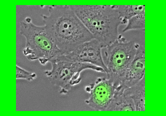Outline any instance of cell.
<instances>
[{"label": "cell", "mask_w": 166, "mask_h": 116, "mask_svg": "<svg viewBox=\"0 0 166 116\" xmlns=\"http://www.w3.org/2000/svg\"><path fill=\"white\" fill-rule=\"evenodd\" d=\"M48 15H41L44 26L64 54L93 39L70 5H51Z\"/></svg>", "instance_id": "1"}, {"label": "cell", "mask_w": 166, "mask_h": 116, "mask_svg": "<svg viewBox=\"0 0 166 116\" xmlns=\"http://www.w3.org/2000/svg\"><path fill=\"white\" fill-rule=\"evenodd\" d=\"M74 13L102 49L118 38L122 20L116 5H70Z\"/></svg>", "instance_id": "2"}, {"label": "cell", "mask_w": 166, "mask_h": 116, "mask_svg": "<svg viewBox=\"0 0 166 116\" xmlns=\"http://www.w3.org/2000/svg\"><path fill=\"white\" fill-rule=\"evenodd\" d=\"M19 33L26 40L23 54L30 61L38 60L44 65L52 59L64 54L44 26L34 24L30 17H26L20 22Z\"/></svg>", "instance_id": "3"}, {"label": "cell", "mask_w": 166, "mask_h": 116, "mask_svg": "<svg viewBox=\"0 0 166 116\" xmlns=\"http://www.w3.org/2000/svg\"><path fill=\"white\" fill-rule=\"evenodd\" d=\"M140 45L134 40H127L120 34L114 42L102 49L103 59L107 69L106 77L116 88L120 86Z\"/></svg>", "instance_id": "4"}, {"label": "cell", "mask_w": 166, "mask_h": 116, "mask_svg": "<svg viewBox=\"0 0 166 116\" xmlns=\"http://www.w3.org/2000/svg\"><path fill=\"white\" fill-rule=\"evenodd\" d=\"M51 69L44 71L50 82L59 88L60 94L67 93L72 87L79 84L80 73L86 69L105 73L102 68L93 65L72 61L65 54L55 57L49 61Z\"/></svg>", "instance_id": "5"}, {"label": "cell", "mask_w": 166, "mask_h": 116, "mask_svg": "<svg viewBox=\"0 0 166 116\" xmlns=\"http://www.w3.org/2000/svg\"><path fill=\"white\" fill-rule=\"evenodd\" d=\"M85 89L89 94L85 103L96 111H107L116 88L107 78H97L93 83L86 86Z\"/></svg>", "instance_id": "6"}, {"label": "cell", "mask_w": 166, "mask_h": 116, "mask_svg": "<svg viewBox=\"0 0 166 116\" xmlns=\"http://www.w3.org/2000/svg\"><path fill=\"white\" fill-rule=\"evenodd\" d=\"M102 49L100 43L92 39L82 43L72 51L65 55L72 61L89 63L102 68L106 73L107 69L103 59Z\"/></svg>", "instance_id": "7"}, {"label": "cell", "mask_w": 166, "mask_h": 116, "mask_svg": "<svg viewBox=\"0 0 166 116\" xmlns=\"http://www.w3.org/2000/svg\"><path fill=\"white\" fill-rule=\"evenodd\" d=\"M145 76V49L140 45L135 56L127 70L120 86L117 89L130 87L140 81Z\"/></svg>", "instance_id": "8"}, {"label": "cell", "mask_w": 166, "mask_h": 116, "mask_svg": "<svg viewBox=\"0 0 166 116\" xmlns=\"http://www.w3.org/2000/svg\"><path fill=\"white\" fill-rule=\"evenodd\" d=\"M107 111H135L133 101L124 89H116Z\"/></svg>", "instance_id": "9"}, {"label": "cell", "mask_w": 166, "mask_h": 116, "mask_svg": "<svg viewBox=\"0 0 166 116\" xmlns=\"http://www.w3.org/2000/svg\"><path fill=\"white\" fill-rule=\"evenodd\" d=\"M124 90L132 99L135 111H145V76L135 85Z\"/></svg>", "instance_id": "10"}, {"label": "cell", "mask_w": 166, "mask_h": 116, "mask_svg": "<svg viewBox=\"0 0 166 116\" xmlns=\"http://www.w3.org/2000/svg\"><path fill=\"white\" fill-rule=\"evenodd\" d=\"M122 20V24H126L130 18L145 11V5H116Z\"/></svg>", "instance_id": "11"}, {"label": "cell", "mask_w": 166, "mask_h": 116, "mask_svg": "<svg viewBox=\"0 0 166 116\" xmlns=\"http://www.w3.org/2000/svg\"><path fill=\"white\" fill-rule=\"evenodd\" d=\"M145 29V11L132 17L127 21L126 27L122 30L124 33L130 30Z\"/></svg>", "instance_id": "12"}, {"label": "cell", "mask_w": 166, "mask_h": 116, "mask_svg": "<svg viewBox=\"0 0 166 116\" xmlns=\"http://www.w3.org/2000/svg\"><path fill=\"white\" fill-rule=\"evenodd\" d=\"M36 77L35 73L29 71L19 66H16V78L25 79L31 81Z\"/></svg>", "instance_id": "13"}]
</instances>
